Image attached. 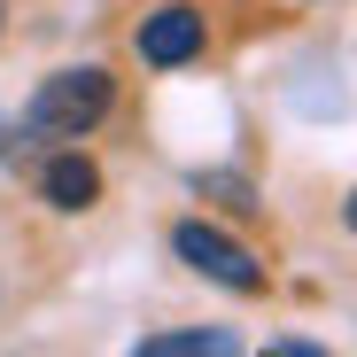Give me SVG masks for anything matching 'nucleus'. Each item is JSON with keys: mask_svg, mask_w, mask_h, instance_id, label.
<instances>
[{"mask_svg": "<svg viewBox=\"0 0 357 357\" xmlns=\"http://www.w3.org/2000/svg\"><path fill=\"white\" fill-rule=\"evenodd\" d=\"M132 357H241V342L225 326H195V334H148Z\"/></svg>", "mask_w": 357, "mask_h": 357, "instance_id": "39448f33", "label": "nucleus"}, {"mask_svg": "<svg viewBox=\"0 0 357 357\" xmlns=\"http://www.w3.org/2000/svg\"><path fill=\"white\" fill-rule=\"evenodd\" d=\"M342 218H349V233H357V195H349V202H342Z\"/></svg>", "mask_w": 357, "mask_h": 357, "instance_id": "6e6552de", "label": "nucleus"}, {"mask_svg": "<svg viewBox=\"0 0 357 357\" xmlns=\"http://www.w3.org/2000/svg\"><path fill=\"white\" fill-rule=\"evenodd\" d=\"M0 24H8V0H0Z\"/></svg>", "mask_w": 357, "mask_h": 357, "instance_id": "1a4fd4ad", "label": "nucleus"}, {"mask_svg": "<svg viewBox=\"0 0 357 357\" xmlns=\"http://www.w3.org/2000/svg\"><path fill=\"white\" fill-rule=\"evenodd\" d=\"M202 8H187V0H163V8H148L140 16V31H132V47H140V63H155V70H187L195 54H202Z\"/></svg>", "mask_w": 357, "mask_h": 357, "instance_id": "7ed1b4c3", "label": "nucleus"}, {"mask_svg": "<svg viewBox=\"0 0 357 357\" xmlns=\"http://www.w3.org/2000/svg\"><path fill=\"white\" fill-rule=\"evenodd\" d=\"M202 195H218L225 210H257V195H249V178H233V171H202Z\"/></svg>", "mask_w": 357, "mask_h": 357, "instance_id": "423d86ee", "label": "nucleus"}, {"mask_svg": "<svg viewBox=\"0 0 357 357\" xmlns=\"http://www.w3.org/2000/svg\"><path fill=\"white\" fill-rule=\"evenodd\" d=\"M39 195L54 202V210H93V195H101V171L78 155V148H63L47 171H39Z\"/></svg>", "mask_w": 357, "mask_h": 357, "instance_id": "20e7f679", "label": "nucleus"}, {"mask_svg": "<svg viewBox=\"0 0 357 357\" xmlns=\"http://www.w3.org/2000/svg\"><path fill=\"white\" fill-rule=\"evenodd\" d=\"M109 109H116V78H109L101 63H78V70H54V78L31 93L24 125H31L39 140H54V148H70L78 132H93V125H101Z\"/></svg>", "mask_w": 357, "mask_h": 357, "instance_id": "f257e3e1", "label": "nucleus"}, {"mask_svg": "<svg viewBox=\"0 0 357 357\" xmlns=\"http://www.w3.org/2000/svg\"><path fill=\"white\" fill-rule=\"evenodd\" d=\"M171 249L187 257L202 280H218V287H233V295H257L264 287V264L233 241V233H218V225H202V218H187V225H171Z\"/></svg>", "mask_w": 357, "mask_h": 357, "instance_id": "f03ea898", "label": "nucleus"}, {"mask_svg": "<svg viewBox=\"0 0 357 357\" xmlns=\"http://www.w3.org/2000/svg\"><path fill=\"white\" fill-rule=\"evenodd\" d=\"M272 357H326V349H303V342H287V349H272Z\"/></svg>", "mask_w": 357, "mask_h": 357, "instance_id": "0eeeda50", "label": "nucleus"}]
</instances>
